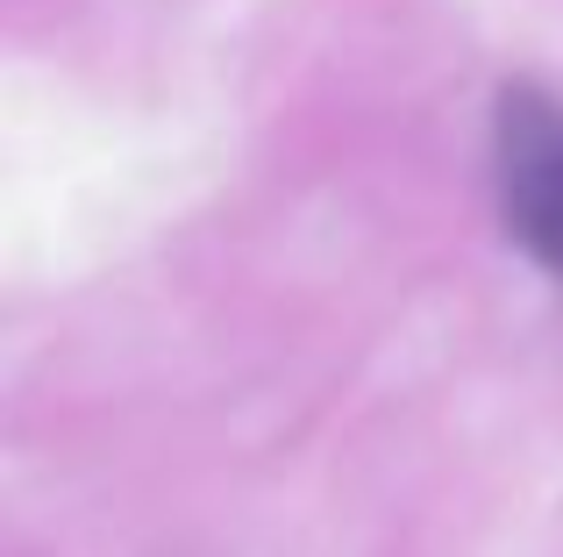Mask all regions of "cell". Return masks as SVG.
I'll list each match as a JSON object with an SVG mask.
<instances>
[{"label": "cell", "instance_id": "6da1fadb", "mask_svg": "<svg viewBox=\"0 0 563 557\" xmlns=\"http://www.w3.org/2000/svg\"><path fill=\"white\" fill-rule=\"evenodd\" d=\"M493 186L507 237L563 278V100L528 79L493 100Z\"/></svg>", "mask_w": 563, "mask_h": 557}]
</instances>
